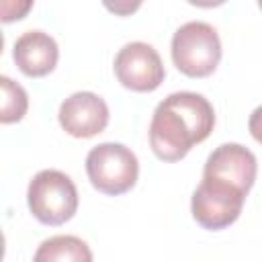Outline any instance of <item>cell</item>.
I'll use <instances>...</instances> for the list:
<instances>
[{
    "mask_svg": "<svg viewBox=\"0 0 262 262\" xmlns=\"http://www.w3.org/2000/svg\"><path fill=\"white\" fill-rule=\"evenodd\" d=\"M258 8H260V10H262V2H258Z\"/></svg>",
    "mask_w": 262,
    "mask_h": 262,
    "instance_id": "9a60e30c",
    "label": "cell"
},
{
    "mask_svg": "<svg viewBox=\"0 0 262 262\" xmlns=\"http://www.w3.org/2000/svg\"><path fill=\"white\" fill-rule=\"evenodd\" d=\"M215 127L213 104L199 92H172L154 111L149 123V147L162 162L182 160Z\"/></svg>",
    "mask_w": 262,
    "mask_h": 262,
    "instance_id": "6da1fadb",
    "label": "cell"
},
{
    "mask_svg": "<svg viewBox=\"0 0 262 262\" xmlns=\"http://www.w3.org/2000/svg\"><path fill=\"white\" fill-rule=\"evenodd\" d=\"M33 262H92V250L76 235H53L39 244Z\"/></svg>",
    "mask_w": 262,
    "mask_h": 262,
    "instance_id": "30bf717a",
    "label": "cell"
},
{
    "mask_svg": "<svg viewBox=\"0 0 262 262\" xmlns=\"http://www.w3.org/2000/svg\"><path fill=\"white\" fill-rule=\"evenodd\" d=\"M246 196L248 190L237 182L215 174H203L190 199V213L201 227L219 231L237 221Z\"/></svg>",
    "mask_w": 262,
    "mask_h": 262,
    "instance_id": "7a4b0ae2",
    "label": "cell"
},
{
    "mask_svg": "<svg viewBox=\"0 0 262 262\" xmlns=\"http://www.w3.org/2000/svg\"><path fill=\"white\" fill-rule=\"evenodd\" d=\"M0 88H2L0 123L2 125L18 123L29 111V96H27L25 88L8 76H0Z\"/></svg>",
    "mask_w": 262,
    "mask_h": 262,
    "instance_id": "8fae6325",
    "label": "cell"
},
{
    "mask_svg": "<svg viewBox=\"0 0 262 262\" xmlns=\"http://www.w3.org/2000/svg\"><path fill=\"white\" fill-rule=\"evenodd\" d=\"M86 174L98 192L119 196L135 186L139 176V162L127 145L106 141L94 145L88 151Z\"/></svg>",
    "mask_w": 262,
    "mask_h": 262,
    "instance_id": "5b68a950",
    "label": "cell"
},
{
    "mask_svg": "<svg viewBox=\"0 0 262 262\" xmlns=\"http://www.w3.org/2000/svg\"><path fill=\"white\" fill-rule=\"evenodd\" d=\"M57 121L68 135L76 139H88L106 129L108 106L104 98L94 92H74L59 104Z\"/></svg>",
    "mask_w": 262,
    "mask_h": 262,
    "instance_id": "52a82bcc",
    "label": "cell"
},
{
    "mask_svg": "<svg viewBox=\"0 0 262 262\" xmlns=\"http://www.w3.org/2000/svg\"><path fill=\"white\" fill-rule=\"evenodd\" d=\"M12 59L25 76L43 78L55 70L59 59V47L49 33L31 29V31H25L14 41Z\"/></svg>",
    "mask_w": 262,
    "mask_h": 262,
    "instance_id": "ba28073f",
    "label": "cell"
},
{
    "mask_svg": "<svg viewBox=\"0 0 262 262\" xmlns=\"http://www.w3.org/2000/svg\"><path fill=\"white\" fill-rule=\"evenodd\" d=\"M203 174L229 178L250 192V188L256 182L258 162H256V156L246 145L229 141V143H221L209 154Z\"/></svg>",
    "mask_w": 262,
    "mask_h": 262,
    "instance_id": "9c48e42d",
    "label": "cell"
},
{
    "mask_svg": "<svg viewBox=\"0 0 262 262\" xmlns=\"http://www.w3.org/2000/svg\"><path fill=\"white\" fill-rule=\"evenodd\" d=\"M27 205L43 225H63L78 211V188L59 170H41L27 188Z\"/></svg>",
    "mask_w": 262,
    "mask_h": 262,
    "instance_id": "277c9868",
    "label": "cell"
},
{
    "mask_svg": "<svg viewBox=\"0 0 262 262\" xmlns=\"http://www.w3.org/2000/svg\"><path fill=\"white\" fill-rule=\"evenodd\" d=\"M248 129H250V135L262 145V104L256 106L248 119Z\"/></svg>",
    "mask_w": 262,
    "mask_h": 262,
    "instance_id": "4fadbf2b",
    "label": "cell"
},
{
    "mask_svg": "<svg viewBox=\"0 0 262 262\" xmlns=\"http://www.w3.org/2000/svg\"><path fill=\"white\" fill-rule=\"evenodd\" d=\"M176 70L188 78L211 76L221 61V39L209 23L190 20L176 29L170 45Z\"/></svg>",
    "mask_w": 262,
    "mask_h": 262,
    "instance_id": "3957f363",
    "label": "cell"
},
{
    "mask_svg": "<svg viewBox=\"0 0 262 262\" xmlns=\"http://www.w3.org/2000/svg\"><path fill=\"white\" fill-rule=\"evenodd\" d=\"M106 8L113 10V12H117V14H131L133 10L139 8V2L137 4H106Z\"/></svg>",
    "mask_w": 262,
    "mask_h": 262,
    "instance_id": "5bb4252c",
    "label": "cell"
},
{
    "mask_svg": "<svg viewBox=\"0 0 262 262\" xmlns=\"http://www.w3.org/2000/svg\"><path fill=\"white\" fill-rule=\"evenodd\" d=\"M2 20L4 23H12V20H18L27 14V10L33 8V2H2Z\"/></svg>",
    "mask_w": 262,
    "mask_h": 262,
    "instance_id": "7c38bea8",
    "label": "cell"
},
{
    "mask_svg": "<svg viewBox=\"0 0 262 262\" xmlns=\"http://www.w3.org/2000/svg\"><path fill=\"white\" fill-rule=\"evenodd\" d=\"M113 68L121 86L133 92H154L166 78L160 53L143 41L123 45L115 55Z\"/></svg>",
    "mask_w": 262,
    "mask_h": 262,
    "instance_id": "8992f818",
    "label": "cell"
}]
</instances>
